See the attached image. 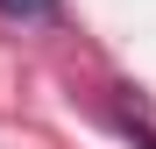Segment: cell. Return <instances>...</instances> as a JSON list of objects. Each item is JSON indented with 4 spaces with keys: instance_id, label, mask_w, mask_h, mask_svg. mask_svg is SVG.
I'll use <instances>...</instances> for the list:
<instances>
[{
    "instance_id": "cell-1",
    "label": "cell",
    "mask_w": 156,
    "mask_h": 149,
    "mask_svg": "<svg viewBox=\"0 0 156 149\" xmlns=\"http://www.w3.org/2000/svg\"><path fill=\"white\" fill-rule=\"evenodd\" d=\"M0 14L21 21V29H50V21L64 14V0H0Z\"/></svg>"
}]
</instances>
